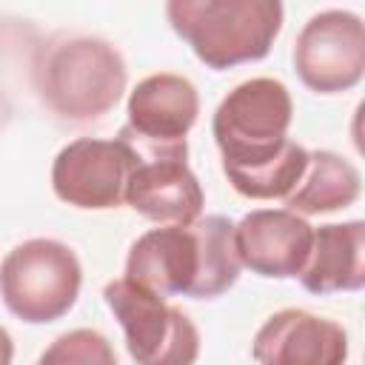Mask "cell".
I'll return each mask as SVG.
<instances>
[{
	"label": "cell",
	"instance_id": "1",
	"mask_svg": "<svg viewBox=\"0 0 365 365\" xmlns=\"http://www.w3.org/2000/svg\"><path fill=\"white\" fill-rule=\"evenodd\" d=\"M240 271L234 222L208 214L191 225H157L140 234L128 248L123 279L160 299H214L234 288Z\"/></svg>",
	"mask_w": 365,
	"mask_h": 365
},
{
	"label": "cell",
	"instance_id": "2",
	"mask_svg": "<svg viewBox=\"0 0 365 365\" xmlns=\"http://www.w3.org/2000/svg\"><path fill=\"white\" fill-rule=\"evenodd\" d=\"M40 103L66 123L106 117L128 86L123 54L103 37L68 34L43 43L31 63Z\"/></svg>",
	"mask_w": 365,
	"mask_h": 365
},
{
	"label": "cell",
	"instance_id": "3",
	"mask_svg": "<svg viewBox=\"0 0 365 365\" xmlns=\"http://www.w3.org/2000/svg\"><path fill=\"white\" fill-rule=\"evenodd\" d=\"M165 17L200 63L225 71L268 57L285 9L279 0H171Z\"/></svg>",
	"mask_w": 365,
	"mask_h": 365
},
{
	"label": "cell",
	"instance_id": "4",
	"mask_svg": "<svg viewBox=\"0 0 365 365\" xmlns=\"http://www.w3.org/2000/svg\"><path fill=\"white\" fill-rule=\"evenodd\" d=\"M294 100L282 80L251 77L234 86L217 106L211 131L225 171H245L274 160L291 140Z\"/></svg>",
	"mask_w": 365,
	"mask_h": 365
},
{
	"label": "cell",
	"instance_id": "5",
	"mask_svg": "<svg viewBox=\"0 0 365 365\" xmlns=\"http://www.w3.org/2000/svg\"><path fill=\"white\" fill-rule=\"evenodd\" d=\"M83 285L77 254L48 237L14 245L0 262V299L29 325H48L66 317Z\"/></svg>",
	"mask_w": 365,
	"mask_h": 365
},
{
	"label": "cell",
	"instance_id": "6",
	"mask_svg": "<svg viewBox=\"0 0 365 365\" xmlns=\"http://www.w3.org/2000/svg\"><path fill=\"white\" fill-rule=\"evenodd\" d=\"M131 154L123 202L157 225H191L202 217L205 194L188 168V143L160 145L140 140L125 125L117 134Z\"/></svg>",
	"mask_w": 365,
	"mask_h": 365
},
{
	"label": "cell",
	"instance_id": "7",
	"mask_svg": "<svg viewBox=\"0 0 365 365\" xmlns=\"http://www.w3.org/2000/svg\"><path fill=\"white\" fill-rule=\"evenodd\" d=\"M103 299L125 334L128 356L137 365H194L200 359V331L194 319L128 279H111Z\"/></svg>",
	"mask_w": 365,
	"mask_h": 365
},
{
	"label": "cell",
	"instance_id": "8",
	"mask_svg": "<svg viewBox=\"0 0 365 365\" xmlns=\"http://www.w3.org/2000/svg\"><path fill=\"white\" fill-rule=\"evenodd\" d=\"M294 71L317 94H339L365 74V26L348 9H325L308 17L294 40Z\"/></svg>",
	"mask_w": 365,
	"mask_h": 365
},
{
	"label": "cell",
	"instance_id": "9",
	"mask_svg": "<svg viewBox=\"0 0 365 365\" xmlns=\"http://www.w3.org/2000/svg\"><path fill=\"white\" fill-rule=\"evenodd\" d=\"M131 154L128 145L100 137H77L63 145L51 163V188L57 200L83 211L123 205Z\"/></svg>",
	"mask_w": 365,
	"mask_h": 365
},
{
	"label": "cell",
	"instance_id": "10",
	"mask_svg": "<svg viewBox=\"0 0 365 365\" xmlns=\"http://www.w3.org/2000/svg\"><path fill=\"white\" fill-rule=\"evenodd\" d=\"M314 242V225L288 208H257L234 225L240 265L265 279L302 274Z\"/></svg>",
	"mask_w": 365,
	"mask_h": 365
},
{
	"label": "cell",
	"instance_id": "11",
	"mask_svg": "<svg viewBox=\"0 0 365 365\" xmlns=\"http://www.w3.org/2000/svg\"><path fill=\"white\" fill-rule=\"evenodd\" d=\"M251 356L257 365H345L348 334L328 317L282 308L254 334Z\"/></svg>",
	"mask_w": 365,
	"mask_h": 365
},
{
	"label": "cell",
	"instance_id": "12",
	"mask_svg": "<svg viewBox=\"0 0 365 365\" xmlns=\"http://www.w3.org/2000/svg\"><path fill=\"white\" fill-rule=\"evenodd\" d=\"M125 114V128L140 140L160 145L185 143L200 114V94L197 86L182 74H148L131 88Z\"/></svg>",
	"mask_w": 365,
	"mask_h": 365
},
{
	"label": "cell",
	"instance_id": "13",
	"mask_svg": "<svg viewBox=\"0 0 365 365\" xmlns=\"http://www.w3.org/2000/svg\"><path fill=\"white\" fill-rule=\"evenodd\" d=\"M299 282L311 294L359 291L365 285V222H328L314 228V242Z\"/></svg>",
	"mask_w": 365,
	"mask_h": 365
},
{
	"label": "cell",
	"instance_id": "14",
	"mask_svg": "<svg viewBox=\"0 0 365 365\" xmlns=\"http://www.w3.org/2000/svg\"><path fill=\"white\" fill-rule=\"evenodd\" d=\"M362 194L359 168L336 151H308V165L297 188L285 197V208L299 217L334 214L354 205Z\"/></svg>",
	"mask_w": 365,
	"mask_h": 365
},
{
	"label": "cell",
	"instance_id": "15",
	"mask_svg": "<svg viewBox=\"0 0 365 365\" xmlns=\"http://www.w3.org/2000/svg\"><path fill=\"white\" fill-rule=\"evenodd\" d=\"M305 165H308V151L297 140H288L274 160L245 171H225V177L231 188L248 200H285L302 180Z\"/></svg>",
	"mask_w": 365,
	"mask_h": 365
},
{
	"label": "cell",
	"instance_id": "16",
	"mask_svg": "<svg viewBox=\"0 0 365 365\" xmlns=\"http://www.w3.org/2000/svg\"><path fill=\"white\" fill-rule=\"evenodd\" d=\"M34 365H117V354L100 331L74 328L60 334Z\"/></svg>",
	"mask_w": 365,
	"mask_h": 365
},
{
	"label": "cell",
	"instance_id": "17",
	"mask_svg": "<svg viewBox=\"0 0 365 365\" xmlns=\"http://www.w3.org/2000/svg\"><path fill=\"white\" fill-rule=\"evenodd\" d=\"M14 359V342H11V334L0 325V365H11Z\"/></svg>",
	"mask_w": 365,
	"mask_h": 365
}]
</instances>
